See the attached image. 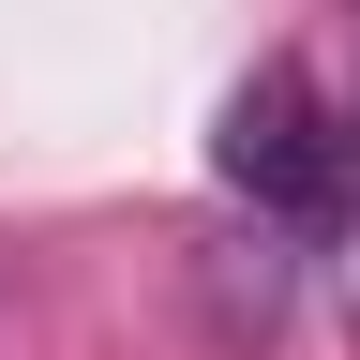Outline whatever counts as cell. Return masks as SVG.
I'll list each match as a JSON object with an SVG mask.
<instances>
[{"instance_id":"1","label":"cell","mask_w":360,"mask_h":360,"mask_svg":"<svg viewBox=\"0 0 360 360\" xmlns=\"http://www.w3.org/2000/svg\"><path fill=\"white\" fill-rule=\"evenodd\" d=\"M210 165L240 180L255 210H330V195H345V135H330V105H315V75H300V60H255L240 90H225Z\"/></svg>"}]
</instances>
